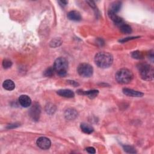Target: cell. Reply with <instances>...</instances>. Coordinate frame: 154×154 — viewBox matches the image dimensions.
<instances>
[{
  "label": "cell",
  "instance_id": "6da1fadb",
  "mask_svg": "<svg viewBox=\"0 0 154 154\" xmlns=\"http://www.w3.org/2000/svg\"><path fill=\"white\" fill-rule=\"evenodd\" d=\"M95 62L101 68H108L113 62V55L108 53L101 52L98 53L95 57Z\"/></svg>",
  "mask_w": 154,
  "mask_h": 154
},
{
  "label": "cell",
  "instance_id": "7a4b0ae2",
  "mask_svg": "<svg viewBox=\"0 0 154 154\" xmlns=\"http://www.w3.org/2000/svg\"><path fill=\"white\" fill-rule=\"evenodd\" d=\"M68 66V60L64 57H59L55 60L53 68L60 77H64L67 75Z\"/></svg>",
  "mask_w": 154,
  "mask_h": 154
},
{
  "label": "cell",
  "instance_id": "3957f363",
  "mask_svg": "<svg viewBox=\"0 0 154 154\" xmlns=\"http://www.w3.org/2000/svg\"><path fill=\"white\" fill-rule=\"evenodd\" d=\"M116 81L122 84H129L133 80L134 75L133 72L127 69H122L117 72L115 75Z\"/></svg>",
  "mask_w": 154,
  "mask_h": 154
},
{
  "label": "cell",
  "instance_id": "277c9868",
  "mask_svg": "<svg viewBox=\"0 0 154 154\" xmlns=\"http://www.w3.org/2000/svg\"><path fill=\"white\" fill-rule=\"evenodd\" d=\"M138 68L142 79L146 81H151L153 79V68L151 65L142 63L139 64Z\"/></svg>",
  "mask_w": 154,
  "mask_h": 154
},
{
  "label": "cell",
  "instance_id": "5b68a950",
  "mask_svg": "<svg viewBox=\"0 0 154 154\" xmlns=\"http://www.w3.org/2000/svg\"><path fill=\"white\" fill-rule=\"evenodd\" d=\"M77 71L79 75L82 77L87 78L92 75L93 69L91 65L87 63L80 64L77 68Z\"/></svg>",
  "mask_w": 154,
  "mask_h": 154
},
{
  "label": "cell",
  "instance_id": "8992f818",
  "mask_svg": "<svg viewBox=\"0 0 154 154\" xmlns=\"http://www.w3.org/2000/svg\"><path fill=\"white\" fill-rule=\"evenodd\" d=\"M41 113V108L39 104L35 103L30 108L29 115L31 118L34 121H37L39 119Z\"/></svg>",
  "mask_w": 154,
  "mask_h": 154
},
{
  "label": "cell",
  "instance_id": "52a82bcc",
  "mask_svg": "<svg viewBox=\"0 0 154 154\" xmlns=\"http://www.w3.org/2000/svg\"><path fill=\"white\" fill-rule=\"evenodd\" d=\"M36 143L40 149L43 150L48 149L51 145L50 140L45 137H41L39 138L36 142Z\"/></svg>",
  "mask_w": 154,
  "mask_h": 154
},
{
  "label": "cell",
  "instance_id": "ba28073f",
  "mask_svg": "<svg viewBox=\"0 0 154 154\" xmlns=\"http://www.w3.org/2000/svg\"><path fill=\"white\" fill-rule=\"evenodd\" d=\"M108 15L109 18L114 22L116 25L118 26L119 27H120L121 25L124 24L123 19L122 18H120V16H119L118 15H117L116 13L109 10L108 13Z\"/></svg>",
  "mask_w": 154,
  "mask_h": 154
},
{
  "label": "cell",
  "instance_id": "9c48e42d",
  "mask_svg": "<svg viewBox=\"0 0 154 154\" xmlns=\"http://www.w3.org/2000/svg\"><path fill=\"white\" fill-rule=\"evenodd\" d=\"M65 118L69 120H72L78 116V113L74 108H69L64 113Z\"/></svg>",
  "mask_w": 154,
  "mask_h": 154
},
{
  "label": "cell",
  "instance_id": "30bf717a",
  "mask_svg": "<svg viewBox=\"0 0 154 154\" xmlns=\"http://www.w3.org/2000/svg\"><path fill=\"white\" fill-rule=\"evenodd\" d=\"M123 93L125 95L131 97H142L143 96V93L140 92L136 91L133 89H127V88H124L123 89Z\"/></svg>",
  "mask_w": 154,
  "mask_h": 154
},
{
  "label": "cell",
  "instance_id": "8fae6325",
  "mask_svg": "<svg viewBox=\"0 0 154 154\" xmlns=\"http://www.w3.org/2000/svg\"><path fill=\"white\" fill-rule=\"evenodd\" d=\"M19 102L20 105L23 107H28L31 104V100L27 95H21L19 98Z\"/></svg>",
  "mask_w": 154,
  "mask_h": 154
},
{
  "label": "cell",
  "instance_id": "7c38bea8",
  "mask_svg": "<svg viewBox=\"0 0 154 154\" xmlns=\"http://www.w3.org/2000/svg\"><path fill=\"white\" fill-rule=\"evenodd\" d=\"M57 94L61 96H63L64 98H74L75 96L74 93L69 89L60 90L57 92Z\"/></svg>",
  "mask_w": 154,
  "mask_h": 154
},
{
  "label": "cell",
  "instance_id": "4fadbf2b",
  "mask_svg": "<svg viewBox=\"0 0 154 154\" xmlns=\"http://www.w3.org/2000/svg\"><path fill=\"white\" fill-rule=\"evenodd\" d=\"M68 18L73 21H80L81 19V16L77 11L69 12L68 13Z\"/></svg>",
  "mask_w": 154,
  "mask_h": 154
},
{
  "label": "cell",
  "instance_id": "5bb4252c",
  "mask_svg": "<svg viewBox=\"0 0 154 154\" xmlns=\"http://www.w3.org/2000/svg\"><path fill=\"white\" fill-rule=\"evenodd\" d=\"M81 92H78V93L81 94V95H86L87 97H89L91 99H93L95 98H96L98 93H99V91L97 90H92V91H82Z\"/></svg>",
  "mask_w": 154,
  "mask_h": 154
},
{
  "label": "cell",
  "instance_id": "9a60e30c",
  "mask_svg": "<svg viewBox=\"0 0 154 154\" xmlns=\"http://www.w3.org/2000/svg\"><path fill=\"white\" fill-rule=\"evenodd\" d=\"M80 128H81V129L82 130V131H83L84 133H86V134H91L94 131V129L92 126H91L89 124L85 123H81Z\"/></svg>",
  "mask_w": 154,
  "mask_h": 154
},
{
  "label": "cell",
  "instance_id": "2e32d148",
  "mask_svg": "<svg viewBox=\"0 0 154 154\" xmlns=\"http://www.w3.org/2000/svg\"><path fill=\"white\" fill-rule=\"evenodd\" d=\"M3 87L7 91H13L15 88V84L14 82L10 80H7L3 82Z\"/></svg>",
  "mask_w": 154,
  "mask_h": 154
},
{
  "label": "cell",
  "instance_id": "e0dca14e",
  "mask_svg": "<svg viewBox=\"0 0 154 154\" xmlns=\"http://www.w3.org/2000/svg\"><path fill=\"white\" fill-rule=\"evenodd\" d=\"M122 6V3L120 1H115L110 6V9L109 10L115 13H118L121 9Z\"/></svg>",
  "mask_w": 154,
  "mask_h": 154
},
{
  "label": "cell",
  "instance_id": "ac0fdd59",
  "mask_svg": "<svg viewBox=\"0 0 154 154\" xmlns=\"http://www.w3.org/2000/svg\"><path fill=\"white\" fill-rule=\"evenodd\" d=\"M119 27L121 32L123 34H130L132 32L131 27L126 24L124 23L122 25H121Z\"/></svg>",
  "mask_w": 154,
  "mask_h": 154
},
{
  "label": "cell",
  "instance_id": "d6986e66",
  "mask_svg": "<svg viewBox=\"0 0 154 154\" xmlns=\"http://www.w3.org/2000/svg\"><path fill=\"white\" fill-rule=\"evenodd\" d=\"M131 56L133 58H135V59H137V60H140V59H142L144 57V55L143 54L139 51H136L133 52L131 54Z\"/></svg>",
  "mask_w": 154,
  "mask_h": 154
},
{
  "label": "cell",
  "instance_id": "ffe728a7",
  "mask_svg": "<svg viewBox=\"0 0 154 154\" xmlns=\"http://www.w3.org/2000/svg\"><path fill=\"white\" fill-rule=\"evenodd\" d=\"M55 72V70L54 69V68H48L47 69H46V71L44 72V75L47 77H52L54 75V73Z\"/></svg>",
  "mask_w": 154,
  "mask_h": 154
},
{
  "label": "cell",
  "instance_id": "44dd1931",
  "mask_svg": "<svg viewBox=\"0 0 154 154\" xmlns=\"http://www.w3.org/2000/svg\"><path fill=\"white\" fill-rule=\"evenodd\" d=\"M123 149H124V150L128 153H135L137 152L136 149L133 147L130 146H123Z\"/></svg>",
  "mask_w": 154,
  "mask_h": 154
},
{
  "label": "cell",
  "instance_id": "7402d4cb",
  "mask_svg": "<svg viewBox=\"0 0 154 154\" xmlns=\"http://www.w3.org/2000/svg\"><path fill=\"white\" fill-rule=\"evenodd\" d=\"M12 63L10 60H9L8 59L4 60V61L3 62V66L5 69H7V68H10L12 66Z\"/></svg>",
  "mask_w": 154,
  "mask_h": 154
},
{
  "label": "cell",
  "instance_id": "603a6c76",
  "mask_svg": "<svg viewBox=\"0 0 154 154\" xmlns=\"http://www.w3.org/2000/svg\"><path fill=\"white\" fill-rule=\"evenodd\" d=\"M46 110H47V112L48 113H50V114H52V113H54V112H55V108L54 105H48V106H47V108H46Z\"/></svg>",
  "mask_w": 154,
  "mask_h": 154
},
{
  "label": "cell",
  "instance_id": "cb8c5ba5",
  "mask_svg": "<svg viewBox=\"0 0 154 154\" xmlns=\"http://www.w3.org/2000/svg\"><path fill=\"white\" fill-rule=\"evenodd\" d=\"M139 37H126V38H125V39H123L122 40H120L119 41L122 43H124L125 42H127V41H129V40H133V39H137V38H139Z\"/></svg>",
  "mask_w": 154,
  "mask_h": 154
},
{
  "label": "cell",
  "instance_id": "d4e9b609",
  "mask_svg": "<svg viewBox=\"0 0 154 154\" xmlns=\"http://www.w3.org/2000/svg\"><path fill=\"white\" fill-rule=\"evenodd\" d=\"M86 150H87V152L88 153H92H92H95V152H96V150H95V148L93 147H89L86 148Z\"/></svg>",
  "mask_w": 154,
  "mask_h": 154
},
{
  "label": "cell",
  "instance_id": "484cf974",
  "mask_svg": "<svg viewBox=\"0 0 154 154\" xmlns=\"http://www.w3.org/2000/svg\"><path fill=\"white\" fill-rule=\"evenodd\" d=\"M58 3H60V6H63V7L65 6H66L67 4L68 3V2L66 1H58Z\"/></svg>",
  "mask_w": 154,
  "mask_h": 154
},
{
  "label": "cell",
  "instance_id": "4316f807",
  "mask_svg": "<svg viewBox=\"0 0 154 154\" xmlns=\"http://www.w3.org/2000/svg\"><path fill=\"white\" fill-rule=\"evenodd\" d=\"M149 57L150 59H151L152 61H153V51H151L149 53Z\"/></svg>",
  "mask_w": 154,
  "mask_h": 154
},
{
  "label": "cell",
  "instance_id": "83f0119b",
  "mask_svg": "<svg viewBox=\"0 0 154 154\" xmlns=\"http://www.w3.org/2000/svg\"><path fill=\"white\" fill-rule=\"evenodd\" d=\"M87 3L90 4V6L92 7H95V4L93 1H87Z\"/></svg>",
  "mask_w": 154,
  "mask_h": 154
}]
</instances>
